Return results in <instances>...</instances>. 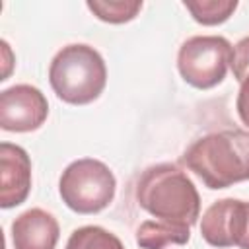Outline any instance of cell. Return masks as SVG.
I'll use <instances>...</instances> for the list:
<instances>
[{
	"mask_svg": "<svg viewBox=\"0 0 249 249\" xmlns=\"http://www.w3.org/2000/svg\"><path fill=\"white\" fill-rule=\"evenodd\" d=\"M181 161L208 187L228 189L249 179V130L224 128L196 138Z\"/></svg>",
	"mask_w": 249,
	"mask_h": 249,
	"instance_id": "cell-1",
	"label": "cell"
},
{
	"mask_svg": "<svg viewBox=\"0 0 249 249\" xmlns=\"http://www.w3.org/2000/svg\"><path fill=\"white\" fill-rule=\"evenodd\" d=\"M136 200L154 218L195 226L200 216V196L191 177L175 163L150 165L136 183Z\"/></svg>",
	"mask_w": 249,
	"mask_h": 249,
	"instance_id": "cell-2",
	"label": "cell"
},
{
	"mask_svg": "<svg viewBox=\"0 0 249 249\" xmlns=\"http://www.w3.org/2000/svg\"><path fill=\"white\" fill-rule=\"evenodd\" d=\"M49 82L56 97L64 103L88 105L105 89L107 66L99 51L84 43H72L53 56Z\"/></svg>",
	"mask_w": 249,
	"mask_h": 249,
	"instance_id": "cell-3",
	"label": "cell"
},
{
	"mask_svg": "<svg viewBox=\"0 0 249 249\" xmlns=\"http://www.w3.org/2000/svg\"><path fill=\"white\" fill-rule=\"evenodd\" d=\"M117 191L113 171L99 160L82 158L66 165L58 181L62 202L78 214H95L107 208Z\"/></svg>",
	"mask_w": 249,
	"mask_h": 249,
	"instance_id": "cell-4",
	"label": "cell"
},
{
	"mask_svg": "<svg viewBox=\"0 0 249 249\" xmlns=\"http://www.w3.org/2000/svg\"><path fill=\"white\" fill-rule=\"evenodd\" d=\"M231 53L233 47L226 37L195 35L179 47V74L189 86L196 89H210L224 82L231 62Z\"/></svg>",
	"mask_w": 249,
	"mask_h": 249,
	"instance_id": "cell-5",
	"label": "cell"
},
{
	"mask_svg": "<svg viewBox=\"0 0 249 249\" xmlns=\"http://www.w3.org/2000/svg\"><path fill=\"white\" fill-rule=\"evenodd\" d=\"M49 115L45 93L29 84H18L0 93V126L8 132L37 130Z\"/></svg>",
	"mask_w": 249,
	"mask_h": 249,
	"instance_id": "cell-6",
	"label": "cell"
},
{
	"mask_svg": "<svg viewBox=\"0 0 249 249\" xmlns=\"http://www.w3.org/2000/svg\"><path fill=\"white\" fill-rule=\"evenodd\" d=\"M31 191V160L12 142L0 144V206L14 208L25 202Z\"/></svg>",
	"mask_w": 249,
	"mask_h": 249,
	"instance_id": "cell-7",
	"label": "cell"
},
{
	"mask_svg": "<svg viewBox=\"0 0 249 249\" xmlns=\"http://www.w3.org/2000/svg\"><path fill=\"white\" fill-rule=\"evenodd\" d=\"M58 235L56 218L43 208H29L12 222L14 249H54Z\"/></svg>",
	"mask_w": 249,
	"mask_h": 249,
	"instance_id": "cell-8",
	"label": "cell"
},
{
	"mask_svg": "<svg viewBox=\"0 0 249 249\" xmlns=\"http://www.w3.org/2000/svg\"><path fill=\"white\" fill-rule=\"evenodd\" d=\"M237 198L212 202L200 220V235L212 247H231V220Z\"/></svg>",
	"mask_w": 249,
	"mask_h": 249,
	"instance_id": "cell-9",
	"label": "cell"
},
{
	"mask_svg": "<svg viewBox=\"0 0 249 249\" xmlns=\"http://www.w3.org/2000/svg\"><path fill=\"white\" fill-rule=\"evenodd\" d=\"M191 237V228L167 224L161 220H146L136 230V243L142 249H163L165 245H185Z\"/></svg>",
	"mask_w": 249,
	"mask_h": 249,
	"instance_id": "cell-10",
	"label": "cell"
},
{
	"mask_svg": "<svg viewBox=\"0 0 249 249\" xmlns=\"http://www.w3.org/2000/svg\"><path fill=\"white\" fill-rule=\"evenodd\" d=\"M183 6L191 12L196 23L220 25L235 12L237 0H185Z\"/></svg>",
	"mask_w": 249,
	"mask_h": 249,
	"instance_id": "cell-11",
	"label": "cell"
},
{
	"mask_svg": "<svg viewBox=\"0 0 249 249\" xmlns=\"http://www.w3.org/2000/svg\"><path fill=\"white\" fill-rule=\"evenodd\" d=\"M64 249H124L121 239L101 226H82L74 230Z\"/></svg>",
	"mask_w": 249,
	"mask_h": 249,
	"instance_id": "cell-12",
	"label": "cell"
},
{
	"mask_svg": "<svg viewBox=\"0 0 249 249\" xmlns=\"http://www.w3.org/2000/svg\"><path fill=\"white\" fill-rule=\"evenodd\" d=\"M88 8L93 12V16L101 21L107 23H126L130 19H134L138 16V12L142 10V2L140 0H109V2H101V0H89Z\"/></svg>",
	"mask_w": 249,
	"mask_h": 249,
	"instance_id": "cell-13",
	"label": "cell"
},
{
	"mask_svg": "<svg viewBox=\"0 0 249 249\" xmlns=\"http://www.w3.org/2000/svg\"><path fill=\"white\" fill-rule=\"evenodd\" d=\"M231 245L239 249H249V202H235L233 222H231Z\"/></svg>",
	"mask_w": 249,
	"mask_h": 249,
	"instance_id": "cell-14",
	"label": "cell"
},
{
	"mask_svg": "<svg viewBox=\"0 0 249 249\" xmlns=\"http://www.w3.org/2000/svg\"><path fill=\"white\" fill-rule=\"evenodd\" d=\"M230 68L233 72V78L241 84L247 76H249V35L239 39L233 47V53H231V62H230Z\"/></svg>",
	"mask_w": 249,
	"mask_h": 249,
	"instance_id": "cell-15",
	"label": "cell"
},
{
	"mask_svg": "<svg viewBox=\"0 0 249 249\" xmlns=\"http://www.w3.org/2000/svg\"><path fill=\"white\" fill-rule=\"evenodd\" d=\"M235 109H237V115H239L241 123L249 126V76H247V78L241 82V86H239Z\"/></svg>",
	"mask_w": 249,
	"mask_h": 249,
	"instance_id": "cell-16",
	"label": "cell"
}]
</instances>
